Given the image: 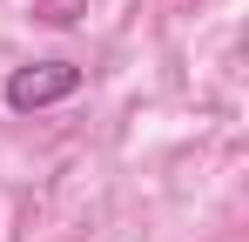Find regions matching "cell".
I'll return each instance as SVG.
<instances>
[{
  "instance_id": "1",
  "label": "cell",
  "mask_w": 249,
  "mask_h": 242,
  "mask_svg": "<svg viewBox=\"0 0 249 242\" xmlns=\"http://www.w3.org/2000/svg\"><path fill=\"white\" fill-rule=\"evenodd\" d=\"M74 87H81V68H74V61H27V68L7 74V108H14V115H34V108L68 101Z\"/></svg>"
},
{
  "instance_id": "2",
  "label": "cell",
  "mask_w": 249,
  "mask_h": 242,
  "mask_svg": "<svg viewBox=\"0 0 249 242\" xmlns=\"http://www.w3.org/2000/svg\"><path fill=\"white\" fill-rule=\"evenodd\" d=\"M34 20H47V27H74V20H81V0H41Z\"/></svg>"
}]
</instances>
